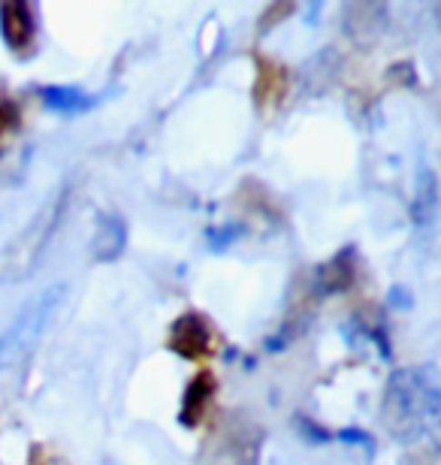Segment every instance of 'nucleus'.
Segmentation results:
<instances>
[{
  "label": "nucleus",
  "mask_w": 441,
  "mask_h": 465,
  "mask_svg": "<svg viewBox=\"0 0 441 465\" xmlns=\"http://www.w3.org/2000/svg\"><path fill=\"white\" fill-rule=\"evenodd\" d=\"M215 396V375H209V371H200L191 387H187L185 393V402H182V423L185 426H196L203 420L205 408H209V399Z\"/></svg>",
  "instance_id": "nucleus-8"
},
{
  "label": "nucleus",
  "mask_w": 441,
  "mask_h": 465,
  "mask_svg": "<svg viewBox=\"0 0 441 465\" xmlns=\"http://www.w3.org/2000/svg\"><path fill=\"white\" fill-rule=\"evenodd\" d=\"M9 121H13V109H9L6 104H0V134L9 127Z\"/></svg>",
  "instance_id": "nucleus-11"
},
{
  "label": "nucleus",
  "mask_w": 441,
  "mask_h": 465,
  "mask_svg": "<svg viewBox=\"0 0 441 465\" xmlns=\"http://www.w3.org/2000/svg\"><path fill=\"white\" fill-rule=\"evenodd\" d=\"M127 248V221L121 215H100L94 230V260L112 263L125 254Z\"/></svg>",
  "instance_id": "nucleus-6"
},
{
  "label": "nucleus",
  "mask_w": 441,
  "mask_h": 465,
  "mask_svg": "<svg viewBox=\"0 0 441 465\" xmlns=\"http://www.w3.org/2000/svg\"><path fill=\"white\" fill-rule=\"evenodd\" d=\"M170 348L185 360H205L212 351V330L196 312L182 314L170 330Z\"/></svg>",
  "instance_id": "nucleus-4"
},
{
  "label": "nucleus",
  "mask_w": 441,
  "mask_h": 465,
  "mask_svg": "<svg viewBox=\"0 0 441 465\" xmlns=\"http://www.w3.org/2000/svg\"><path fill=\"white\" fill-rule=\"evenodd\" d=\"M70 197V184L49 193V200L36 209V215L0 248V284H18L36 272V266H40L43 254L49 251L64 215H67Z\"/></svg>",
  "instance_id": "nucleus-2"
},
{
  "label": "nucleus",
  "mask_w": 441,
  "mask_h": 465,
  "mask_svg": "<svg viewBox=\"0 0 441 465\" xmlns=\"http://www.w3.org/2000/svg\"><path fill=\"white\" fill-rule=\"evenodd\" d=\"M384 426L399 441H417L436 430L441 396L436 366L393 371L384 390Z\"/></svg>",
  "instance_id": "nucleus-1"
},
{
  "label": "nucleus",
  "mask_w": 441,
  "mask_h": 465,
  "mask_svg": "<svg viewBox=\"0 0 441 465\" xmlns=\"http://www.w3.org/2000/svg\"><path fill=\"white\" fill-rule=\"evenodd\" d=\"M31 465H67V460H64L61 453H55L40 444V448L31 450Z\"/></svg>",
  "instance_id": "nucleus-10"
},
{
  "label": "nucleus",
  "mask_w": 441,
  "mask_h": 465,
  "mask_svg": "<svg viewBox=\"0 0 441 465\" xmlns=\"http://www.w3.org/2000/svg\"><path fill=\"white\" fill-rule=\"evenodd\" d=\"M43 104L55 109V113H64V115H76V113H85V109L94 104V97L82 94L79 88H43Z\"/></svg>",
  "instance_id": "nucleus-9"
},
{
  "label": "nucleus",
  "mask_w": 441,
  "mask_h": 465,
  "mask_svg": "<svg viewBox=\"0 0 441 465\" xmlns=\"http://www.w3.org/2000/svg\"><path fill=\"white\" fill-rule=\"evenodd\" d=\"M34 9L25 4V0H6L0 4V34H4V43L13 52L25 54L34 49Z\"/></svg>",
  "instance_id": "nucleus-5"
},
{
  "label": "nucleus",
  "mask_w": 441,
  "mask_h": 465,
  "mask_svg": "<svg viewBox=\"0 0 441 465\" xmlns=\"http://www.w3.org/2000/svg\"><path fill=\"white\" fill-rule=\"evenodd\" d=\"M438 215V179L433 170H420L415 184V224L433 227Z\"/></svg>",
  "instance_id": "nucleus-7"
},
{
  "label": "nucleus",
  "mask_w": 441,
  "mask_h": 465,
  "mask_svg": "<svg viewBox=\"0 0 441 465\" xmlns=\"http://www.w3.org/2000/svg\"><path fill=\"white\" fill-rule=\"evenodd\" d=\"M64 296H67V284H49L18 309L13 323L0 332V371H13L27 362L58 314Z\"/></svg>",
  "instance_id": "nucleus-3"
}]
</instances>
